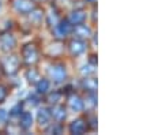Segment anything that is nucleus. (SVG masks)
Listing matches in <instances>:
<instances>
[{"mask_svg": "<svg viewBox=\"0 0 154 135\" xmlns=\"http://www.w3.org/2000/svg\"><path fill=\"white\" fill-rule=\"evenodd\" d=\"M40 53H38V49L34 44H26L23 48H22V57H23L25 63L33 66L38 62V57Z\"/></svg>", "mask_w": 154, "mask_h": 135, "instance_id": "1", "label": "nucleus"}, {"mask_svg": "<svg viewBox=\"0 0 154 135\" xmlns=\"http://www.w3.org/2000/svg\"><path fill=\"white\" fill-rule=\"evenodd\" d=\"M17 45V40L15 37L8 32H3L0 33V51L4 53L11 52Z\"/></svg>", "mask_w": 154, "mask_h": 135, "instance_id": "2", "label": "nucleus"}, {"mask_svg": "<svg viewBox=\"0 0 154 135\" xmlns=\"http://www.w3.org/2000/svg\"><path fill=\"white\" fill-rule=\"evenodd\" d=\"M2 68H3V71L6 74L14 75L18 71V68H19V59H18V56L11 55V56L4 57V59L2 60Z\"/></svg>", "mask_w": 154, "mask_h": 135, "instance_id": "3", "label": "nucleus"}, {"mask_svg": "<svg viewBox=\"0 0 154 135\" xmlns=\"http://www.w3.org/2000/svg\"><path fill=\"white\" fill-rule=\"evenodd\" d=\"M53 32L57 38L67 37L71 32H72V23L68 19H60L57 23L53 26Z\"/></svg>", "mask_w": 154, "mask_h": 135, "instance_id": "4", "label": "nucleus"}, {"mask_svg": "<svg viewBox=\"0 0 154 135\" xmlns=\"http://www.w3.org/2000/svg\"><path fill=\"white\" fill-rule=\"evenodd\" d=\"M87 49V42L86 40H81V38H74L72 41L68 44V51L72 56H79L83 55Z\"/></svg>", "mask_w": 154, "mask_h": 135, "instance_id": "5", "label": "nucleus"}, {"mask_svg": "<svg viewBox=\"0 0 154 135\" xmlns=\"http://www.w3.org/2000/svg\"><path fill=\"white\" fill-rule=\"evenodd\" d=\"M49 75L51 78L53 79V82L56 83H60L63 82L64 79H66V76H67V71H66V67L64 66H52V67L49 68Z\"/></svg>", "mask_w": 154, "mask_h": 135, "instance_id": "6", "label": "nucleus"}, {"mask_svg": "<svg viewBox=\"0 0 154 135\" xmlns=\"http://www.w3.org/2000/svg\"><path fill=\"white\" fill-rule=\"evenodd\" d=\"M87 128H89V123H87L86 119L78 118L76 120H74L72 123L70 124V128H68V130H70L71 134L79 135V134H83V132H86Z\"/></svg>", "mask_w": 154, "mask_h": 135, "instance_id": "7", "label": "nucleus"}, {"mask_svg": "<svg viewBox=\"0 0 154 135\" xmlns=\"http://www.w3.org/2000/svg\"><path fill=\"white\" fill-rule=\"evenodd\" d=\"M71 33H74L76 38L87 40V38H90V35H91V29L87 26V25H85V22H83V23H79V25H74Z\"/></svg>", "mask_w": 154, "mask_h": 135, "instance_id": "8", "label": "nucleus"}, {"mask_svg": "<svg viewBox=\"0 0 154 135\" xmlns=\"http://www.w3.org/2000/svg\"><path fill=\"white\" fill-rule=\"evenodd\" d=\"M51 120H52L51 109L42 108V109H40V111H38V113H37V123L40 124V127L47 128V127L51 124Z\"/></svg>", "mask_w": 154, "mask_h": 135, "instance_id": "9", "label": "nucleus"}, {"mask_svg": "<svg viewBox=\"0 0 154 135\" xmlns=\"http://www.w3.org/2000/svg\"><path fill=\"white\" fill-rule=\"evenodd\" d=\"M14 7L20 14H29L32 10H34L33 0H14Z\"/></svg>", "mask_w": 154, "mask_h": 135, "instance_id": "10", "label": "nucleus"}, {"mask_svg": "<svg viewBox=\"0 0 154 135\" xmlns=\"http://www.w3.org/2000/svg\"><path fill=\"white\" fill-rule=\"evenodd\" d=\"M51 115H52V119H53V120H56L57 123H60V121H64V120H66V118H67V112H66V108H64L63 105H57V104H55V106L51 109Z\"/></svg>", "mask_w": 154, "mask_h": 135, "instance_id": "11", "label": "nucleus"}, {"mask_svg": "<svg viewBox=\"0 0 154 135\" xmlns=\"http://www.w3.org/2000/svg\"><path fill=\"white\" fill-rule=\"evenodd\" d=\"M86 18H87V14L85 10H75V11L71 12L70 18H68V21L74 25H79V23H83L85 21H86Z\"/></svg>", "mask_w": 154, "mask_h": 135, "instance_id": "12", "label": "nucleus"}, {"mask_svg": "<svg viewBox=\"0 0 154 135\" xmlns=\"http://www.w3.org/2000/svg\"><path fill=\"white\" fill-rule=\"evenodd\" d=\"M68 105H70V108L72 109L74 112H81V111H83V108H85L83 100L79 97L78 94H71V97L68 98Z\"/></svg>", "mask_w": 154, "mask_h": 135, "instance_id": "13", "label": "nucleus"}, {"mask_svg": "<svg viewBox=\"0 0 154 135\" xmlns=\"http://www.w3.org/2000/svg\"><path fill=\"white\" fill-rule=\"evenodd\" d=\"M20 128L23 130H29L33 126V116L30 112H23L20 115V121H19Z\"/></svg>", "mask_w": 154, "mask_h": 135, "instance_id": "14", "label": "nucleus"}, {"mask_svg": "<svg viewBox=\"0 0 154 135\" xmlns=\"http://www.w3.org/2000/svg\"><path fill=\"white\" fill-rule=\"evenodd\" d=\"M35 87H37V91L40 94H45V93H48V90H49L51 82L48 79H45V78H40L38 82L35 83Z\"/></svg>", "mask_w": 154, "mask_h": 135, "instance_id": "15", "label": "nucleus"}, {"mask_svg": "<svg viewBox=\"0 0 154 135\" xmlns=\"http://www.w3.org/2000/svg\"><path fill=\"white\" fill-rule=\"evenodd\" d=\"M40 72H38L35 68H29V70L26 71V79L29 81L30 83H33V85H35V83L38 82V79H40Z\"/></svg>", "mask_w": 154, "mask_h": 135, "instance_id": "16", "label": "nucleus"}, {"mask_svg": "<svg viewBox=\"0 0 154 135\" xmlns=\"http://www.w3.org/2000/svg\"><path fill=\"white\" fill-rule=\"evenodd\" d=\"M82 85H83V87L86 89L87 91H94L97 89V81L93 79V78H85L83 82H82Z\"/></svg>", "mask_w": 154, "mask_h": 135, "instance_id": "17", "label": "nucleus"}, {"mask_svg": "<svg viewBox=\"0 0 154 135\" xmlns=\"http://www.w3.org/2000/svg\"><path fill=\"white\" fill-rule=\"evenodd\" d=\"M29 15H30V21L35 22V23H40V22L42 21V17H44L42 11L35 8V7H34V10H32V11L29 12Z\"/></svg>", "mask_w": 154, "mask_h": 135, "instance_id": "18", "label": "nucleus"}, {"mask_svg": "<svg viewBox=\"0 0 154 135\" xmlns=\"http://www.w3.org/2000/svg\"><path fill=\"white\" fill-rule=\"evenodd\" d=\"M60 98H61V93H60V91H53V93L48 94L47 101H48V103H51V104H57L59 101H60Z\"/></svg>", "mask_w": 154, "mask_h": 135, "instance_id": "19", "label": "nucleus"}, {"mask_svg": "<svg viewBox=\"0 0 154 135\" xmlns=\"http://www.w3.org/2000/svg\"><path fill=\"white\" fill-rule=\"evenodd\" d=\"M22 106H23V104H18V105H15L14 108L11 109V115H12V116H17V115H20V111H22Z\"/></svg>", "mask_w": 154, "mask_h": 135, "instance_id": "20", "label": "nucleus"}, {"mask_svg": "<svg viewBox=\"0 0 154 135\" xmlns=\"http://www.w3.org/2000/svg\"><path fill=\"white\" fill-rule=\"evenodd\" d=\"M7 98V89L4 86H0V103H4Z\"/></svg>", "mask_w": 154, "mask_h": 135, "instance_id": "21", "label": "nucleus"}, {"mask_svg": "<svg viewBox=\"0 0 154 135\" xmlns=\"http://www.w3.org/2000/svg\"><path fill=\"white\" fill-rule=\"evenodd\" d=\"M7 119H8V113H7L4 109H0V121H7Z\"/></svg>", "mask_w": 154, "mask_h": 135, "instance_id": "22", "label": "nucleus"}]
</instances>
